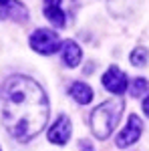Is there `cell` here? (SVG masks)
Listing matches in <instances>:
<instances>
[{
	"mask_svg": "<svg viewBox=\"0 0 149 151\" xmlns=\"http://www.w3.org/2000/svg\"><path fill=\"white\" fill-rule=\"evenodd\" d=\"M48 121V99L42 87L28 77H12L4 87L2 123L16 141H30Z\"/></svg>",
	"mask_w": 149,
	"mask_h": 151,
	"instance_id": "6da1fadb",
	"label": "cell"
},
{
	"mask_svg": "<svg viewBox=\"0 0 149 151\" xmlns=\"http://www.w3.org/2000/svg\"><path fill=\"white\" fill-rule=\"evenodd\" d=\"M123 109H125V101L121 97H115L101 103L95 111L91 113V131L97 139H107L113 129L117 127L119 119L123 115Z\"/></svg>",
	"mask_w": 149,
	"mask_h": 151,
	"instance_id": "7a4b0ae2",
	"label": "cell"
},
{
	"mask_svg": "<svg viewBox=\"0 0 149 151\" xmlns=\"http://www.w3.org/2000/svg\"><path fill=\"white\" fill-rule=\"evenodd\" d=\"M30 47L35 48L36 52L40 55H53L60 48V40H58V35L55 30H48V28H38L30 35Z\"/></svg>",
	"mask_w": 149,
	"mask_h": 151,
	"instance_id": "3957f363",
	"label": "cell"
},
{
	"mask_svg": "<svg viewBox=\"0 0 149 151\" xmlns=\"http://www.w3.org/2000/svg\"><path fill=\"white\" fill-rule=\"evenodd\" d=\"M141 131H143V123H141V119L137 115H129V121H127L125 129L117 135V141H115V145L117 147H131L135 141L141 137Z\"/></svg>",
	"mask_w": 149,
	"mask_h": 151,
	"instance_id": "277c9868",
	"label": "cell"
},
{
	"mask_svg": "<svg viewBox=\"0 0 149 151\" xmlns=\"http://www.w3.org/2000/svg\"><path fill=\"white\" fill-rule=\"evenodd\" d=\"M103 87L107 91H111L115 95H123L127 89V77L125 73L119 69V67H109L107 73L103 75Z\"/></svg>",
	"mask_w": 149,
	"mask_h": 151,
	"instance_id": "5b68a950",
	"label": "cell"
},
{
	"mask_svg": "<svg viewBox=\"0 0 149 151\" xmlns=\"http://www.w3.org/2000/svg\"><path fill=\"white\" fill-rule=\"evenodd\" d=\"M71 137V121L67 115H60L55 121V125L48 129V141L57 143V145H65Z\"/></svg>",
	"mask_w": 149,
	"mask_h": 151,
	"instance_id": "8992f818",
	"label": "cell"
},
{
	"mask_svg": "<svg viewBox=\"0 0 149 151\" xmlns=\"http://www.w3.org/2000/svg\"><path fill=\"white\" fill-rule=\"evenodd\" d=\"M0 18H10L14 22H26L28 20V10L22 2L10 0L8 4L0 6Z\"/></svg>",
	"mask_w": 149,
	"mask_h": 151,
	"instance_id": "52a82bcc",
	"label": "cell"
},
{
	"mask_svg": "<svg viewBox=\"0 0 149 151\" xmlns=\"http://www.w3.org/2000/svg\"><path fill=\"white\" fill-rule=\"evenodd\" d=\"M60 57H63V63H65L67 67H77L81 63L83 52H81L79 45H77L75 40H65V42L60 45Z\"/></svg>",
	"mask_w": 149,
	"mask_h": 151,
	"instance_id": "ba28073f",
	"label": "cell"
},
{
	"mask_svg": "<svg viewBox=\"0 0 149 151\" xmlns=\"http://www.w3.org/2000/svg\"><path fill=\"white\" fill-rule=\"evenodd\" d=\"M45 16L58 28H63L67 22L65 12L60 10V0H45Z\"/></svg>",
	"mask_w": 149,
	"mask_h": 151,
	"instance_id": "9c48e42d",
	"label": "cell"
},
{
	"mask_svg": "<svg viewBox=\"0 0 149 151\" xmlns=\"http://www.w3.org/2000/svg\"><path fill=\"white\" fill-rule=\"evenodd\" d=\"M69 95L77 103L87 105V103H91V99H93V89L87 83H73L69 87Z\"/></svg>",
	"mask_w": 149,
	"mask_h": 151,
	"instance_id": "30bf717a",
	"label": "cell"
},
{
	"mask_svg": "<svg viewBox=\"0 0 149 151\" xmlns=\"http://www.w3.org/2000/svg\"><path fill=\"white\" fill-rule=\"evenodd\" d=\"M147 48H135L133 52H131V65H135V67H143V65H147Z\"/></svg>",
	"mask_w": 149,
	"mask_h": 151,
	"instance_id": "8fae6325",
	"label": "cell"
},
{
	"mask_svg": "<svg viewBox=\"0 0 149 151\" xmlns=\"http://www.w3.org/2000/svg\"><path fill=\"white\" fill-rule=\"evenodd\" d=\"M147 79H135L133 81V85H131V95L133 97H141V95L147 91Z\"/></svg>",
	"mask_w": 149,
	"mask_h": 151,
	"instance_id": "7c38bea8",
	"label": "cell"
},
{
	"mask_svg": "<svg viewBox=\"0 0 149 151\" xmlns=\"http://www.w3.org/2000/svg\"><path fill=\"white\" fill-rule=\"evenodd\" d=\"M143 113L149 117V97H145V101H143Z\"/></svg>",
	"mask_w": 149,
	"mask_h": 151,
	"instance_id": "4fadbf2b",
	"label": "cell"
},
{
	"mask_svg": "<svg viewBox=\"0 0 149 151\" xmlns=\"http://www.w3.org/2000/svg\"><path fill=\"white\" fill-rule=\"evenodd\" d=\"M81 151H93V147L87 143V141H81Z\"/></svg>",
	"mask_w": 149,
	"mask_h": 151,
	"instance_id": "5bb4252c",
	"label": "cell"
},
{
	"mask_svg": "<svg viewBox=\"0 0 149 151\" xmlns=\"http://www.w3.org/2000/svg\"><path fill=\"white\" fill-rule=\"evenodd\" d=\"M8 2H10V0H0V4H2V6H4V4H8Z\"/></svg>",
	"mask_w": 149,
	"mask_h": 151,
	"instance_id": "9a60e30c",
	"label": "cell"
}]
</instances>
